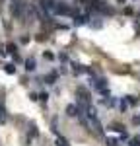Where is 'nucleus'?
<instances>
[{
  "mask_svg": "<svg viewBox=\"0 0 140 146\" xmlns=\"http://www.w3.org/2000/svg\"><path fill=\"white\" fill-rule=\"evenodd\" d=\"M86 20H88L86 16H78V18L74 20V22H76V25H82V23H86Z\"/></svg>",
  "mask_w": 140,
  "mask_h": 146,
  "instance_id": "nucleus-8",
  "label": "nucleus"
},
{
  "mask_svg": "<svg viewBox=\"0 0 140 146\" xmlns=\"http://www.w3.org/2000/svg\"><path fill=\"white\" fill-rule=\"evenodd\" d=\"M25 68H27V70H35V60L33 58H27V60H25Z\"/></svg>",
  "mask_w": 140,
  "mask_h": 146,
  "instance_id": "nucleus-5",
  "label": "nucleus"
},
{
  "mask_svg": "<svg viewBox=\"0 0 140 146\" xmlns=\"http://www.w3.org/2000/svg\"><path fill=\"white\" fill-rule=\"evenodd\" d=\"M107 144L109 146H117L119 142H117V138H107Z\"/></svg>",
  "mask_w": 140,
  "mask_h": 146,
  "instance_id": "nucleus-11",
  "label": "nucleus"
},
{
  "mask_svg": "<svg viewBox=\"0 0 140 146\" xmlns=\"http://www.w3.org/2000/svg\"><path fill=\"white\" fill-rule=\"evenodd\" d=\"M57 146H68V140L62 138V136H58V138H57Z\"/></svg>",
  "mask_w": 140,
  "mask_h": 146,
  "instance_id": "nucleus-7",
  "label": "nucleus"
},
{
  "mask_svg": "<svg viewBox=\"0 0 140 146\" xmlns=\"http://www.w3.org/2000/svg\"><path fill=\"white\" fill-rule=\"evenodd\" d=\"M4 70H6L8 74H14V72H16V66H14V64H6V68H4Z\"/></svg>",
  "mask_w": 140,
  "mask_h": 146,
  "instance_id": "nucleus-9",
  "label": "nucleus"
},
{
  "mask_svg": "<svg viewBox=\"0 0 140 146\" xmlns=\"http://www.w3.org/2000/svg\"><path fill=\"white\" fill-rule=\"evenodd\" d=\"M10 10H12V14H14V18L22 20V18H23V12L27 10V6H25V2H23V0H12Z\"/></svg>",
  "mask_w": 140,
  "mask_h": 146,
  "instance_id": "nucleus-1",
  "label": "nucleus"
},
{
  "mask_svg": "<svg viewBox=\"0 0 140 146\" xmlns=\"http://www.w3.org/2000/svg\"><path fill=\"white\" fill-rule=\"evenodd\" d=\"M0 121H2V123L6 121V109H4V103H0Z\"/></svg>",
  "mask_w": 140,
  "mask_h": 146,
  "instance_id": "nucleus-6",
  "label": "nucleus"
},
{
  "mask_svg": "<svg viewBox=\"0 0 140 146\" xmlns=\"http://www.w3.org/2000/svg\"><path fill=\"white\" fill-rule=\"evenodd\" d=\"M45 58H47V60H53V58H55V56L51 55V53H45Z\"/></svg>",
  "mask_w": 140,
  "mask_h": 146,
  "instance_id": "nucleus-12",
  "label": "nucleus"
},
{
  "mask_svg": "<svg viewBox=\"0 0 140 146\" xmlns=\"http://www.w3.org/2000/svg\"><path fill=\"white\" fill-rule=\"evenodd\" d=\"M72 70H74V72H78V74H80V72H84V68H82L80 64H72Z\"/></svg>",
  "mask_w": 140,
  "mask_h": 146,
  "instance_id": "nucleus-10",
  "label": "nucleus"
},
{
  "mask_svg": "<svg viewBox=\"0 0 140 146\" xmlns=\"http://www.w3.org/2000/svg\"><path fill=\"white\" fill-rule=\"evenodd\" d=\"M55 14H60V16H72V10L64 2H57V8H55Z\"/></svg>",
  "mask_w": 140,
  "mask_h": 146,
  "instance_id": "nucleus-2",
  "label": "nucleus"
},
{
  "mask_svg": "<svg viewBox=\"0 0 140 146\" xmlns=\"http://www.w3.org/2000/svg\"><path fill=\"white\" fill-rule=\"evenodd\" d=\"M66 113H68L70 117H80V109L74 107V105H68V107H66Z\"/></svg>",
  "mask_w": 140,
  "mask_h": 146,
  "instance_id": "nucleus-3",
  "label": "nucleus"
},
{
  "mask_svg": "<svg viewBox=\"0 0 140 146\" xmlns=\"http://www.w3.org/2000/svg\"><path fill=\"white\" fill-rule=\"evenodd\" d=\"M95 88H97L99 92H103V94H107V84H105L103 78H99L97 82H95Z\"/></svg>",
  "mask_w": 140,
  "mask_h": 146,
  "instance_id": "nucleus-4",
  "label": "nucleus"
}]
</instances>
